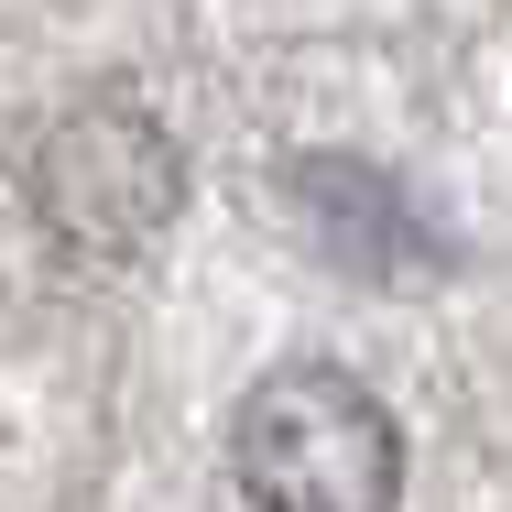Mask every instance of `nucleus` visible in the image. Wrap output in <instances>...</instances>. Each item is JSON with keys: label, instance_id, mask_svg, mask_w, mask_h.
Here are the masks:
<instances>
[{"label": "nucleus", "instance_id": "obj_2", "mask_svg": "<svg viewBox=\"0 0 512 512\" xmlns=\"http://www.w3.org/2000/svg\"><path fill=\"white\" fill-rule=\"evenodd\" d=\"M22 197H33V229L66 262H131L186 197V153L153 120V99L88 88V99H66L44 120L33 164H22Z\"/></svg>", "mask_w": 512, "mask_h": 512}, {"label": "nucleus", "instance_id": "obj_1", "mask_svg": "<svg viewBox=\"0 0 512 512\" xmlns=\"http://www.w3.org/2000/svg\"><path fill=\"white\" fill-rule=\"evenodd\" d=\"M229 480L251 491V512H393L404 425L338 360H284L229 404Z\"/></svg>", "mask_w": 512, "mask_h": 512}, {"label": "nucleus", "instance_id": "obj_3", "mask_svg": "<svg viewBox=\"0 0 512 512\" xmlns=\"http://www.w3.org/2000/svg\"><path fill=\"white\" fill-rule=\"evenodd\" d=\"M295 207H306L316 251L349 262V273H371V284H414V262H436V240H425V218L404 207V186L371 175V164L306 153L295 164Z\"/></svg>", "mask_w": 512, "mask_h": 512}]
</instances>
